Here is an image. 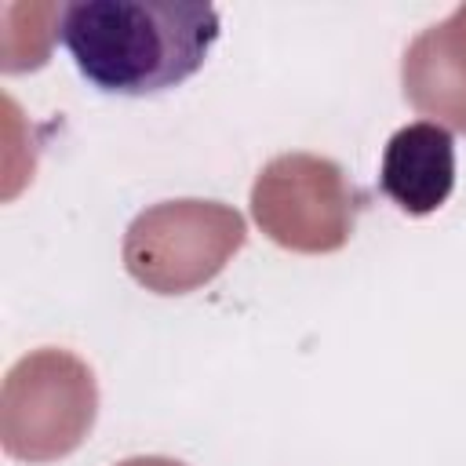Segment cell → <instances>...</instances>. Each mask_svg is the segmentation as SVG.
<instances>
[{"mask_svg":"<svg viewBox=\"0 0 466 466\" xmlns=\"http://www.w3.org/2000/svg\"><path fill=\"white\" fill-rule=\"evenodd\" d=\"M248 226L222 200H164L124 233V269L153 295H189L211 284L244 248Z\"/></svg>","mask_w":466,"mask_h":466,"instance_id":"cell-3","label":"cell"},{"mask_svg":"<svg viewBox=\"0 0 466 466\" xmlns=\"http://www.w3.org/2000/svg\"><path fill=\"white\" fill-rule=\"evenodd\" d=\"M116 466H186L178 459H167V455H135V459H124Z\"/></svg>","mask_w":466,"mask_h":466,"instance_id":"cell-7","label":"cell"},{"mask_svg":"<svg viewBox=\"0 0 466 466\" xmlns=\"http://www.w3.org/2000/svg\"><path fill=\"white\" fill-rule=\"evenodd\" d=\"M98 415V382L69 350H33L11 364L0 390V441L18 462L73 455Z\"/></svg>","mask_w":466,"mask_h":466,"instance_id":"cell-2","label":"cell"},{"mask_svg":"<svg viewBox=\"0 0 466 466\" xmlns=\"http://www.w3.org/2000/svg\"><path fill=\"white\" fill-rule=\"evenodd\" d=\"M58 40L106 95H157L189 80L218 40V11L193 0L62 4Z\"/></svg>","mask_w":466,"mask_h":466,"instance_id":"cell-1","label":"cell"},{"mask_svg":"<svg viewBox=\"0 0 466 466\" xmlns=\"http://www.w3.org/2000/svg\"><path fill=\"white\" fill-rule=\"evenodd\" d=\"M400 87L422 116L466 135V4L408 44L400 58Z\"/></svg>","mask_w":466,"mask_h":466,"instance_id":"cell-5","label":"cell"},{"mask_svg":"<svg viewBox=\"0 0 466 466\" xmlns=\"http://www.w3.org/2000/svg\"><path fill=\"white\" fill-rule=\"evenodd\" d=\"M364 197L331 157L280 153L255 175V226L299 255H331L353 237Z\"/></svg>","mask_w":466,"mask_h":466,"instance_id":"cell-4","label":"cell"},{"mask_svg":"<svg viewBox=\"0 0 466 466\" xmlns=\"http://www.w3.org/2000/svg\"><path fill=\"white\" fill-rule=\"evenodd\" d=\"M382 193L404 215H433L455 189V142L433 120H415L393 131L379 167Z\"/></svg>","mask_w":466,"mask_h":466,"instance_id":"cell-6","label":"cell"}]
</instances>
